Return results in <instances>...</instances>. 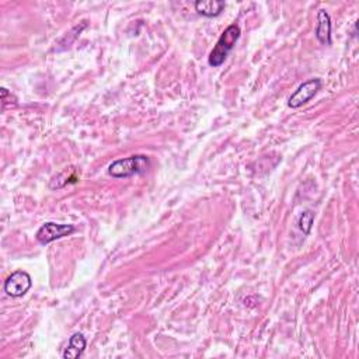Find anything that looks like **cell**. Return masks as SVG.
Segmentation results:
<instances>
[{
	"label": "cell",
	"mask_w": 359,
	"mask_h": 359,
	"mask_svg": "<svg viewBox=\"0 0 359 359\" xmlns=\"http://www.w3.org/2000/svg\"><path fill=\"white\" fill-rule=\"evenodd\" d=\"M150 169V158L145 154H134L118 158L108 166V174L114 178H130L145 174Z\"/></svg>",
	"instance_id": "6da1fadb"
},
{
	"label": "cell",
	"mask_w": 359,
	"mask_h": 359,
	"mask_svg": "<svg viewBox=\"0 0 359 359\" xmlns=\"http://www.w3.org/2000/svg\"><path fill=\"white\" fill-rule=\"evenodd\" d=\"M242 35V30L237 24H230L219 37L216 45L214 47V50L209 54L208 58V63L212 68H219L225 63L226 58L229 57V54L232 52V50L234 48V45L237 44L238 38Z\"/></svg>",
	"instance_id": "7a4b0ae2"
},
{
	"label": "cell",
	"mask_w": 359,
	"mask_h": 359,
	"mask_svg": "<svg viewBox=\"0 0 359 359\" xmlns=\"http://www.w3.org/2000/svg\"><path fill=\"white\" fill-rule=\"evenodd\" d=\"M76 232V227L69 223H57V222H45L35 233V238L38 243L47 246L59 238L70 236Z\"/></svg>",
	"instance_id": "3957f363"
},
{
	"label": "cell",
	"mask_w": 359,
	"mask_h": 359,
	"mask_svg": "<svg viewBox=\"0 0 359 359\" xmlns=\"http://www.w3.org/2000/svg\"><path fill=\"white\" fill-rule=\"evenodd\" d=\"M323 83L320 79H310V81L302 83L295 93L288 99V105L291 108H300L302 105L307 104L318 92H320Z\"/></svg>",
	"instance_id": "277c9868"
},
{
	"label": "cell",
	"mask_w": 359,
	"mask_h": 359,
	"mask_svg": "<svg viewBox=\"0 0 359 359\" xmlns=\"http://www.w3.org/2000/svg\"><path fill=\"white\" fill-rule=\"evenodd\" d=\"M32 287V279L25 271H14L5 281V292L10 298L24 296Z\"/></svg>",
	"instance_id": "5b68a950"
},
{
	"label": "cell",
	"mask_w": 359,
	"mask_h": 359,
	"mask_svg": "<svg viewBox=\"0 0 359 359\" xmlns=\"http://www.w3.org/2000/svg\"><path fill=\"white\" fill-rule=\"evenodd\" d=\"M314 34L318 43L323 45H331V17L323 9L317 13V25Z\"/></svg>",
	"instance_id": "8992f818"
},
{
	"label": "cell",
	"mask_w": 359,
	"mask_h": 359,
	"mask_svg": "<svg viewBox=\"0 0 359 359\" xmlns=\"http://www.w3.org/2000/svg\"><path fill=\"white\" fill-rule=\"evenodd\" d=\"M195 12L204 17H218L226 8V3L222 0H198L194 3Z\"/></svg>",
	"instance_id": "52a82bcc"
},
{
	"label": "cell",
	"mask_w": 359,
	"mask_h": 359,
	"mask_svg": "<svg viewBox=\"0 0 359 359\" xmlns=\"http://www.w3.org/2000/svg\"><path fill=\"white\" fill-rule=\"evenodd\" d=\"M86 345H88L86 337L82 333H74L70 337L69 344L65 348L62 356L65 359H77V358H81L83 355V352H85V349H86Z\"/></svg>",
	"instance_id": "ba28073f"
},
{
	"label": "cell",
	"mask_w": 359,
	"mask_h": 359,
	"mask_svg": "<svg viewBox=\"0 0 359 359\" xmlns=\"http://www.w3.org/2000/svg\"><path fill=\"white\" fill-rule=\"evenodd\" d=\"M313 222H314V212L310 211V209H306L300 214L299 219H298V226L299 229L302 230V233L305 236L310 234L311 232V226H313Z\"/></svg>",
	"instance_id": "9c48e42d"
}]
</instances>
